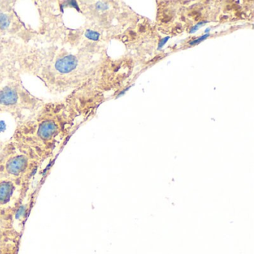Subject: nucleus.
<instances>
[{"label":"nucleus","mask_w":254,"mask_h":254,"mask_svg":"<svg viewBox=\"0 0 254 254\" xmlns=\"http://www.w3.org/2000/svg\"><path fill=\"white\" fill-rule=\"evenodd\" d=\"M45 163L33 151L11 139L0 145V178L31 184Z\"/></svg>","instance_id":"3"},{"label":"nucleus","mask_w":254,"mask_h":254,"mask_svg":"<svg viewBox=\"0 0 254 254\" xmlns=\"http://www.w3.org/2000/svg\"><path fill=\"white\" fill-rule=\"evenodd\" d=\"M209 30H210V29H206V31H205V32H206H206H209Z\"/></svg>","instance_id":"11"},{"label":"nucleus","mask_w":254,"mask_h":254,"mask_svg":"<svg viewBox=\"0 0 254 254\" xmlns=\"http://www.w3.org/2000/svg\"><path fill=\"white\" fill-rule=\"evenodd\" d=\"M88 93H71L62 100L44 102L17 123L11 140L33 151L46 163L52 161L78 127L80 119L92 108Z\"/></svg>","instance_id":"1"},{"label":"nucleus","mask_w":254,"mask_h":254,"mask_svg":"<svg viewBox=\"0 0 254 254\" xmlns=\"http://www.w3.org/2000/svg\"><path fill=\"white\" fill-rule=\"evenodd\" d=\"M22 231L12 224L0 223V254H19Z\"/></svg>","instance_id":"8"},{"label":"nucleus","mask_w":254,"mask_h":254,"mask_svg":"<svg viewBox=\"0 0 254 254\" xmlns=\"http://www.w3.org/2000/svg\"><path fill=\"white\" fill-rule=\"evenodd\" d=\"M209 36V34H206V35H203V36L200 37V38H197V39L191 41V42L190 43V44L191 46L195 45V44H199V43L201 42V41H204V40L206 39V38H207Z\"/></svg>","instance_id":"9"},{"label":"nucleus","mask_w":254,"mask_h":254,"mask_svg":"<svg viewBox=\"0 0 254 254\" xmlns=\"http://www.w3.org/2000/svg\"><path fill=\"white\" fill-rule=\"evenodd\" d=\"M1 142H2V140H0V144H1Z\"/></svg>","instance_id":"12"},{"label":"nucleus","mask_w":254,"mask_h":254,"mask_svg":"<svg viewBox=\"0 0 254 254\" xmlns=\"http://www.w3.org/2000/svg\"><path fill=\"white\" fill-rule=\"evenodd\" d=\"M20 73L38 78L53 95L91 93L95 75L90 53L53 44H23L18 60Z\"/></svg>","instance_id":"2"},{"label":"nucleus","mask_w":254,"mask_h":254,"mask_svg":"<svg viewBox=\"0 0 254 254\" xmlns=\"http://www.w3.org/2000/svg\"><path fill=\"white\" fill-rule=\"evenodd\" d=\"M24 44L0 41V86L18 75V60L20 50Z\"/></svg>","instance_id":"7"},{"label":"nucleus","mask_w":254,"mask_h":254,"mask_svg":"<svg viewBox=\"0 0 254 254\" xmlns=\"http://www.w3.org/2000/svg\"><path fill=\"white\" fill-rule=\"evenodd\" d=\"M30 183L0 178V223L12 224L23 209L30 190Z\"/></svg>","instance_id":"6"},{"label":"nucleus","mask_w":254,"mask_h":254,"mask_svg":"<svg viewBox=\"0 0 254 254\" xmlns=\"http://www.w3.org/2000/svg\"><path fill=\"white\" fill-rule=\"evenodd\" d=\"M44 102L26 89L21 75L0 86V113L10 114L17 123L33 114Z\"/></svg>","instance_id":"4"},{"label":"nucleus","mask_w":254,"mask_h":254,"mask_svg":"<svg viewBox=\"0 0 254 254\" xmlns=\"http://www.w3.org/2000/svg\"><path fill=\"white\" fill-rule=\"evenodd\" d=\"M169 39V37H166V38L162 39L161 41H160V42L159 43L158 50H161V49L163 48V46L166 44V42H167L168 40Z\"/></svg>","instance_id":"10"},{"label":"nucleus","mask_w":254,"mask_h":254,"mask_svg":"<svg viewBox=\"0 0 254 254\" xmlns=\"http://www.w3.org/2000/svg\"><path fill=\"white\" fill-rule=\"evenodd\" d=\"M16 3V1L0 0V41L24 44L39 42L38 30L20 18Z\"/></svg>","instance_id":"5"}]
</instances>
